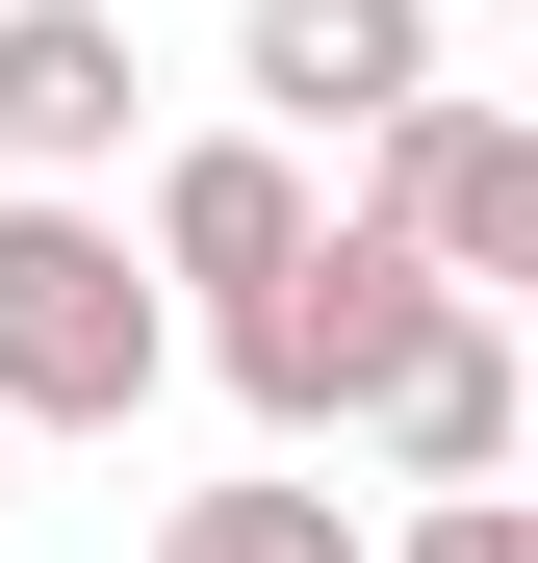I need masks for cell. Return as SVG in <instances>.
Listing matches in <instances>:
<instances>
[{"label": "cell", "mask_w": 538, "mask_h": 563, "mask_svg": "<svg viewBox=\"0 0 538 563\" xmlns=\"http://www.w3.org/2000/svg\"><path fill=\"white\" fill-rule=\"evenodd\" d=\"M333 231H385L436 308H513V282H538V103H462V77H436V103L359 154V206H333Z\"/></svg>", "instance_id": "obj_3"}, {"label": "cell", "mask_w": 538, "mask_h": 563, "mask_svg": "<svg viewBox=\"0 0 538 563\" xmlns=\"http://www.w3.org/2000/svg\"><path fill=\"white\" fill-rule=\"evenodd\" d=\"M410 563H538V512H513V487H462V512H410Z\"/></svg>", "instance_id": "obj_9"}, {"label": "cell", "mask_w": 538, "mask_h": 563, "mask_svg": "<svg viewBox=\"0 0 538 563\" xmlns=\"http://www.w3.org/2000/svg\"><path fill=\"white\" fill-rule=\"evenodd\" d=\"M436 103V0H231V129L256 154H385Z\"/></svg>", "instance_id": "obj_4"}, {"label": "cell", "mask_w": 538, "mask_h": 563, "mask_svg": "<svg viewBox=\"0 0 538 563\" xmlns=\"http://www.w3.org/2000/svg\"><path fill=\"white\" fill-rule=\"evenodd\" d=\"M154 385H179V308L129 282V206H0V461L129 435Z\"/></svg>", "instance_id": "obj_1"}, {"label": "cell", "mask_w": 538, "mask_h": 563, "mask_svg": "<svg viewBox=\"0 0 538 563\" xmlns=\"http://www.w3.org/2000/svg\"><path fill=\"white\" fill-rule=\"evenodd\" d=\"M359 461H385V487H436V512L513 487V308H436V333H410V385L359 410Z\"/></svg>", "instance_id": "obj_7"}, {"label": "cell", "mask_w": 538, "mask_h": 563, "mask_svg": "<svg viewBox=\"0 0 538 563\" xmlns=\"http://www.w3.org/2000/svg\"><path fill=\"white\" fill-rule=\"evenodd\" d=\"M410 333H436V282H410L385 231H308V256H283V282H256V308L206 333V358H231V410L308 461V435H359V410L410 385Z\"/></svg>", "instance_id": "obj_2"}, {"label": "cell", "mask_w": 538, "mask_h": 563, "mask_svg": "<svg viewBox=\"0 0 538 563\" xmlns=\"http://www.w3.org/2000/svg\"><path fill=\"white\" fill-rule=\"evenodd\" d=\"M154 563H359V512H333V487H179Z\"/></svg>", "instance_id": "obj_8"}, {"label": "cell", "mask_w": 538, "mask_h": 563, "mask_svg": "<svg viewBox=\"0 0 538 563\" xmlns=\"http://www.w3.org/2000/svg\"><path fill=\"white\" fill-rule=\"evenodd\" d=\"M129 0H0V154H26V206H77V179H129Z\"/></svg>", "instance_id": "obj_5"}, {"label": "cell", "mask_w": 538, "mask_h": 563, "mask_svg": "<svg viewBox=\"0 0 538 563\" xmlns=\"http://www.w3.org/2000/svg\"><path fill=\"white\" fill-rule=\"evenodd\" d=\"M308 231H333V206H308V154H256V129H179V154H154V256H129V282H206V333H231V308H256Z\"/></svg>", "instance_id": "obj_6"}]
</instances>
